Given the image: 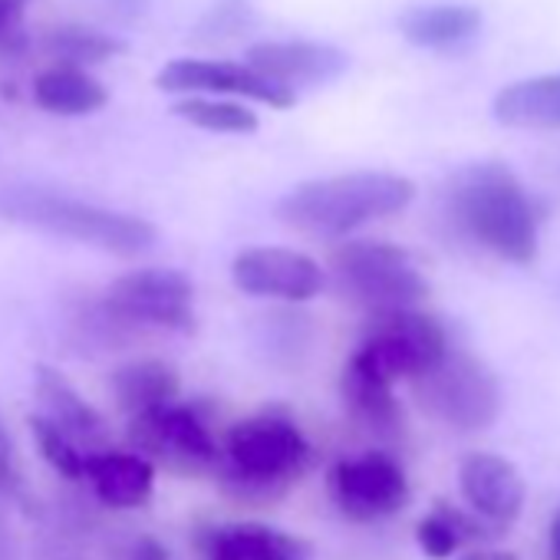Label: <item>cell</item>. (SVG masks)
I'll return each mask as SVG.
<instances>
[{
	"mask_svg": "<svg viewBox=\"0 0 560 560\" xmlns=\"http://www.w3.org/2000/svg\"><path fill=\"white\" fill-rule=\"evenodd\" d=\"M155 86L165 93H228L267 103L270 109H291L298 103L291 90L270 83L247 63L231 60H172L155 77Z\"/></svg>",
	"mask_w": 560,
	"mask_h": 560,
	"instance_id": "7c38bea8",
	"label": "cell"
},
{
	"mask_svg": "<svg viewBox=\"0 0 560 560\" xmlns=\"http://www.w3.org/2000/svg\"><path fill=\"white\" fill-rule=\"evenodd\" d=\"M129 442L142 458L185 478L218 475L221 445L195 406H168L129 422Z\"/></svg>",
	"mask_w": 560,
	"mask_h": 560,
	"instance_id": "9c48e42d",
	"label": "cell"
},
{
	"mask_svg": "<svg viewBox=\"0 0 560 560\" xmlns=\"http://www.w3.org/2000/svg\"><path fill=\"white\" fill-rule=\"evenodd\" d=\"M491 113L511 129H560V73L504 86L494 96Z\"/></svg>",
	"mask_w": 560,
	"mask_h": 560,
	"instance_id": "44dd1931",
	"label": "cell"
},
{
	"mask_svg": "<svg viewBox=\"0 0 560 560\" xmlns=\"http://www.w3.org/2000/svg\"><path fill=\"white\" fill-rule=\"evenodd\" d=\"M27 422H31V435H34V445H37L40 458L57 475H63L70 481H83L86 478V462H90V455L83 452V445L67 429H60L54 419H47L44 412L31 416Z\"/></svg>",
	"mask_w": 560,
	"mask_h": 560,
	"instance_id": "d4e9b609",
	"label": "cell"
},
{
	"mask_svg": "<svg viewBox=\"0 0 560 560\" xmlns=\"http://www.w3.org/2000/svg\"><path fill=\"white\" fill-rule=\"evenodd\" d=\"M458 485H462V498L468 501V508L494 524V527H508L521 508H524V478L521 471L491 452H471L465 455L462 468H458Z\"/></svg>",
	"mask_w": 560,
	"mask_h": 560,
	"instance_id": "5bb4252c",
	"label": "cell"
},
{
	"mask_svg": "<svg viewBox=\"0 0 560 560\" xmlns=\"http://www.w3.org/2000/svg\"><path fill=\"white\" fill-rule=\"evenodd\" d=\"M409 386L432 419L458 432L488 429L501 412V386L494 373L465 350H448L432 370L412 376Z\"/></svg>",
	"mask_w": 560,
	"mask_h": 560,
	"instance_id": "5b68a950",
	"label": "cell"
},
{
	"mask_svg": "<svg viewBox=\"0 0 560 560\" xmlns=\"http://www.w3.org/2000/svg\"><path fill=\"white\" fill-rule=\"evenodd\" d=\"M327 488L343 517L370 524L409 504V478L389 452H366L330 468Z\"/></svg>",
	"mask_w": 560,
	"mask_h": 560,
	"instance_id": "30bf717a",
	"label": "cell"
},
{
	"mask_svg": "<svg viewBox=\"0 0 560 560\" xmlns=\"http://www.w3.org/2000/svg\"><path fill=\"white\" fill-rule=\"evenodd\" d=\"M34 103L54 116H93L109 103V90L80 67H54L34 80Z\"/></svg>",
	"mask_w": 560,
	"mask_h": 560,
	"instance_id": "7402d4cb",
	"label": "cell"
},
{
	"mask_svg": "<svg viewBox=\"0 0 560 560\" xmlns=\"http://www.w3.org/2000/svg\"><path fill=\"white\" fill-rule=\"evenodd\" d=\"M231 277L241 294L284 304H304L324 288L320 264L294 247H247L234 257Z\"/></svg>",
	"mask_w": 560,
	"mask_h": 560,
	"instance_id": "8fae6325",
	"label": "cell"
},
{
	"mask_svg": "<svg viewBox=\"0 0 560 560\" xmlns=\"http://www.w3.org/2000/svg\"><path fill=\"white\" fill-rule=\"evenodd\" d=\"M198 547L208 560H311V544L304 537L267 524L208 527L198 537Z\"/></svg>",
	"mask_w": 560,
	"mask_h": 560,
	"instance_id": "2e32d148",
	"label": "cell"
},
{
	"mask_svg": "<svg viewBox=\"0 0 560 560\" xmlns=\"http://www.w3.org/2000/svg\"><path fill=\"white\" fill-rule=\"evenodd\" d=\"M21 488V471L14 458V439L8 432V422L0 416V494H18Z\"/></svg>",
	"mask_w": 560,
	"mask_h": 560,
	"instance_id": "4316f807",
	"label": "cell"
},
{
	"mask_svg": "<svg viewBox=\"0 0 560 560\" xmlns=\"http://www.w3.org/2000/svg\"><path fill=\"white\" fill-rule=\"evenodd\" d=\"M90 4L113 21H139L149 8V0H90Z\"/></svg>",
	"mask_w": 560,
	"mask_h": 560,
	"instance_id": "83f0119b",
	"label": "cell"
},
{
	"mask_svg": "<svg viewBox=\"0 0 560 560\" xmlns=\"http://www.w3.org/2000/svg\"><path fill=\"white\" fill-rule=\"evenodd\" d=\"M34 389L44 406V416L54 419L60 429H67L80 445H106L109 432L103 416L83 399V393L57 366L40 363L34 370Z\"/></svg>",
	"mask_w": 560,
	"mask_h": 560,
	"instance_id": "ac0fdd59",
	"label": "cell"
},
{
	"mask_svg": "<svg viewBox=\"0 0 560 560\" xmlns=\"http://www.w3.org/2000/svg\"><path fill=\"white\" fill-rule=\"evenodd\" d=\"M31 0H0V40H8Z\"/></svg>",
	"mask_w": 560,
	"mask_h": 560,
	"instance_id": "f546056e",
	"label": "cell"
},
{
	"mask_svg": "<svg viewBox=\"0 0 560 560\" xmlns=\"http://www.w3.org/2000/svg\"><path fill=\"white\" fill-rule=\"evenodd\" d=\"M103 311L116 324L191 334L195 330V288L182 270L142 267L113 280L103 301Z\"/></svg>",
	"mask_w": 560,
	"mask_h": 560,
	"instance_id": "ba28073f",
	"label": "cell"
},
{
	"mask_svg": "<svg viewBox=\"0 0 560 560\" xmlns=\"http://www.w3.org/2000/svg\"><path fill=\"white\" fill-rule=\"evenodd\" d=\"M314 445L280 406L260 409L234 422L221 445L218 485L221 491L247 508H270L288 498L294 485L314 468Z\"/></svg>",
	"mask_w": 560,
	"mask_h": 560,
	"instance_id": "6da1fadb",
	"label": "cell"
},
{
	"mask_svg": "<svg viewBox=\"0 0 560 560\" xmlns=\"http://www.w3.org/2000/svg\"><path fill=\"white\" fill-rule=\"evenodd\" d=\"M340 393H343V406L360 432H366L380 442L402 439V406L393 396V383H386L383 376H376L373 370H366L360 360L350 357V363L343 366Z\"/></svg>",
	"mask_w": 560,
	"mask_h": 560,
	"instance_id": "9a60e30c",
	"label": "cell"
},
{
	"mask_svg": "<svg viewBox=\"0 0 560 560\" xmlns=\"http://www.w3.org/2000/svg\"><path fill=\"white\" fill-rule=\"evenodd\" d=\"M247 67L294 93L298 86H324L340 80L350 70V57L334 44L270 40L247 50Z\"/></svg>",
	"mask_w": 560,
	"mask_h": 560,
	"instance_id": "4fadbf2b",
	"label": "cell"
},
{
	"mask_svg": "<svg viewBox=\"0 0 560 560\" xmlns=\"http://www.w3.org/2000/svg\"><path fill=\"white\" fill-rule=\"evenodd\" d=\"M448 350L452 347L442 324L412 307V311L373 314L353 360H360L366 370H373L376 376L396 386L399 380H412L432 370Z\"/></svg>",
	"mask_w": 560,
	"mask_h": 560,
	"instance_id": "52a82bcc",
	"label": "cell"
},
{
	"mask_svg": "<svg viewBox=\"0 0 560 560\" xmlns=\"http://www.w3.org/2000/svg\"><path fill=\"white\" fill-rule=\"evenodd\" d=\"M0 218L86 244L100 247L116 257H139L152 250L155 244V228L126 211H113L83 198H70L50 188L37 185H11L0 191Z\"/></svg>",
	"mask_w": 560,
	"mask_h": 560,
	"instance_id": "277c9868",
	"label": "cell"
},
{
	"mask_svg": "<svg viewBox=\"0 0 560 560\" xmlns=\"http://www.w3.org/2000/svg\"><path fill=\"white\" fill-rule=\"evenodd\" d=\"M47 50L60 60V67H90L103 63L116 54H122V44H116L106 34H96L90 27H57L47 37Z\"/></svg>",
	"mask_w": 560,
	"mask_h": 560,
	"instance_id": "484cf974",
	"label": "cell"
},
{
	"mask_svg": "<svg viewBox=\"0 0 560 560\" xmlns=\"http://www.w3.org/2000/svg\"><path fill=\"white\" fill-rule=\"evenodd\" d=\"M416 185L393 172H350L291 188L277 201V218L314 237H347L350 231L399 214L412 205Z\"/></svg>",
	"mask_w": 560,
	"mask_h": 560,
	"instance_id": "3957f363",
	"label": "cell"
},
{
	"mask_svg": "<svg viewBox=\"0 0 560 560\" xmlns=\"http://www.w3.org/2000/svg\"><path fill=\"white\" fill-rule=\"evenodd\" d=\"M547 547H550V560H560V508L550 521V537H547Z\"/></svg>",
	"mask_w": 560,
	"mask_h": 560,
	"instance_id": "1f68e13d",
	"label": "cell"
},
{
	"mask_svg": "<svg viewBox=\"0 0 560 560\" xmlns=\"http://www.w3.org/2000/svg\"><path fill=\"white\" fill-rule=\"evenodd\" d=\"M172 113L178 119H185L195 129L205 132H224V136H250L257 132V116L241 106V103H228V100H205V96H185L172 106Z\"/></svg>",
	"mask_w": 560,
	"mask_h": 560,
	"instance_id": "cb8c5ba5",
	"label": "cell"
},
{
	"mask_svg": "<svg viewBox=\"0 0 560 560\" xmlns=\"http://www.w3.org/2000/svg\"><path fill=\"white\" fill-rule=\"evenodd\" d=\"M93 494L113 511L142 508L155 488V465L139 452H96L86 462Z\"/></svg>",
	"mask_w": 560,
	"mask_h": 560,
	"instance_id": "e0dca14e",
	"label": "cell"
},
{
	"mask_svg": "<svg viewBox=\"0 0 560 560\" xmlns=\"http://www.w3.org/2000/svg\"><path fill=\"white\" fill-rule=\"evenodd\" d=\"M126 560H172L165 544L155 537H136L132 547L126 550Z\"/></svg>",
	"mask_w": 560,
	"mask_h": 560,
	"instance_id": "f1b7e54d",
	"label": "cell"
},
{
	"mask_svg": "<svg viewBox=\"0 0 560 560\" xmlns=\"http://www.w3.org/2000/svg\"><path fill=\"white\" fill-rule=\"evenodd\" d=\"M178 393H182V380L175 366H168L165 360H132L113 373V396L119 409L129 416V422L175 406Z\"/></svg>",
	"mask_w": 560,
	"mask_h": 560,
	"instance_id": "d6986e66",
	"label": "cell"
},
{
	"mask_svg": "<svg viewBox=\"0 0 560 560\" xmlns=\"http://www.w3.org/2000/svg\"><path fill=\"white\" fill-rule=\"evenodd\" d=\"M501 527L488 524V521H478V517H468L462 514L458 508L445 504V501H435V508L419 521L416 527V540L419 547L432 557V560H445L452 557L458 547L465 544H485L488 537H494Z\"/></svg>",
	"mask_w": 560,
	"mask_h": 560,
	"instance_id": "603a6c76",
	"label": "cell"
},
{
	"mask_svg": "<svg viewBox=\"0 0 560 560\" xmlns=\"http://www.w3.org/2000/svg\"><path fill=\"white\" fill-rule=\"evenodd\" d=\"M334 270L343 291L373 314L412 311L429 294V280L396 244L347 241L334 250Z\"/></svg>",
	"mask_w": 560,
	"mask_h": 560,
	"instance_id": "8992f818",
	"label": "cell"
},
{
	"mask_svg": "<svg viewBox=\"0 0 560 560\" xmlns=\"http://www.w3.org/2000/svg\"><path fill=\"white\" fill-rule=\"evenodd\" d=\"M399 31L412 47L455 50L481 34V11L468 4H429L412 8L399 18Z\"/></svg>",
	"mask_w": 560,
	"mask_h": 560,
	"instance_id": "ffe728a7",
	"label": "cell"
},
{
	"mask_svg": "<svg viewBox=\"0 0 560 560\" xmlns=\"http://www.w3.org/2000/svg\"><path fill=\"white\" fill-rule=\"evenodd\" d=\"M458 560H517L514 553H508V550H491V547H471V550H465Z\"/></svg>",
	"mask_w": 560,
	"mask_h": 560,
	"instance_id": "4dcf8cb0",
	"label": "cell"
},
{
	"mask_svg": "<svg viewBox=\"0 0 560 560\" xmlns=\"http://www.w3.org/2000/svg\"><path fill=\"white\" fill-rule=\"evenodd\" d=\"M445 205L452 221L491 254L511 264L537 260V205L501 162H475L452 175Z\"/></svg>",
	"mask_w": 560,
	"mask_h": 560,
	"instance_id": "7a4b0ae2",
	"label": "cell"
}]
</instances>
